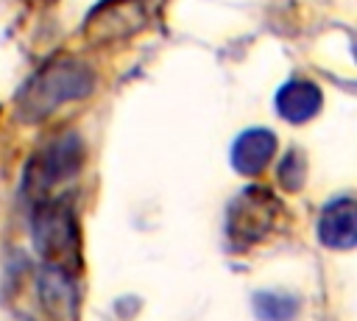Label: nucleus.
<instances>
[{"mask_svg":"<svg viewBox=\"0 0 357 321\" xmlns=\"http://www.w3.org/2000/svg\"><path fill=\"white\" fill-rule=\"evenodd\" d=\"M95 87V73L89 64L73 56H53L45 61L20 89L17 112L28 123H39L59 112L64 103L89 95Z\"/></svg>","mask_w":357,"mask_h":321,"instance_id":"obj_1","label":"nucleus"},{"mask_svg":"<svg viewBox=\"0 0 357 321\" xmlns=\"http://www.w3.org/2000/svg\"><path fill=\"white\" fill-rule=\"evenodd\" d=\"M33 246L47 268L73 274L81 268V232L67 198H42L33 212Z\"/></svg>","mask_w":357,"mask_h":321,"instance_id":"obj_2","label":"nucleus"},{"mask_svg":"<svg viewBox=\"0 0 357 321\" xmlns=\"http://www.w3.org/2000/svg\"><path fill=\"white\" fill-rule=\"evenodd\" d=\"M165 8V0H100L84 20V36L92 45H112L145 31Z\"/></svg>","mask_w":357,"mask_h":321,"instance_id":"obj_3","label":"nucleus"},{"mask_svg":"<svg viewBox=\"0 0 357 321\" xmlns=\"http://www.w3.org/2000/svg\"><path fill=\"white\" fill-rule=\"evenodd\" d=\"M86 159L84 151V140L75 131H64L53 140H47L28 162L25 176H22V190L31 198H45L50 187H56L59 181H67L70 176H75L81 170Z\"/></svg>","mask_w":357,"mask_h":321,"instance_id":"obj_4","label":"nucleus"},{"mask_svg":"<svg viewBox=\"0 0 357 321\" xmlns=\"http://www.w3.org/2000/svg\"><path fill=\"white\" fill-rule=\"evenodd\" d=\"M282 207L265 187H248L243 190L231 204L226 215V234L237 248H245L251 243H259L268 237L279 218Z\"/></svg>","mask_w":357,"mask_h":321,"instance_id":"obj_5","label":"nucleus"},{"mask_svg":"<svg viewBox=\"0 0 357 321\" xmlns=\"http://www.w3.org/2000/svg\"><path fill=\"white\" fill-rule=\"evenodd\" d=\"M357 209H354V198L351 195H340L335 201H329L321 212L318 221V237L324 246L329 248H351L357 240Z\"/></svg>","mask_w":357,"mask_h":321,"instance_id":"obj_6","label":"nucleus"},{"mask_svg":"<svg viewBox=\"0 0 357 321\" xmlns=\"http://www.w3.org/2000/svg\"><path fill=\"white\" fill-rule=\"evenodd\" d=\"M276 151V134L268 128H248L231 145V165L243 176H257L268 167Z\"/></svg>","mask_w":357,"mask_h":321,"instance_id":"obj_7","label":"nucleus"},{"mask_svg":"<svg viewBox=\"0 0 357 321\" xmlns=\"http://www.w3.org/2000/svg\"><path fill=\"white\" fill-rule=\"evenodd\" d=\"M321 103H324V95H321L318 84L304 81V78H293L276 92V112L287 123L312 120L321 112Z\"/></svg>","mask_w":357,"mask_h":321,"instance_id":"obj_8","label":"nucleus"},{"mask_svg":"<svg viewBox=\"0 0 357 321\" xmlns=\"http://www.w3.org/2000/svg\"><path fill=\"white\" fill-rule=\"evenodd\" d=\"M39 290H42V301L50 310V315H56L61 321H67V315L73 318V313H75V288L70 282V274H61L56 268H45Z\"/></svg>","mask_w":357,"mask_h":321,"instance_id":"obj_9","label":"nucleus"},{"mask_svg":"<svg viewBox=\"0 0 357 321\" xmlns=\"http://www.w3.org/2000/svg\"><path fill=\"white\" fill-rule=\"evenodd\" d=\"M254 307L265 321H290L296 313V301L282 293H259L254 299Z\"/></svg>","mask_w":357,"mask_h":321,"instance_id":"obj_10","label":"nucleus"},{"mask_svg":"<svg viewBox=\"0 0 357 321\" xmlns=\"http://www.w3.org/2000/svg\"><path fill=\"white\" fill-rule=\"evenodd\" d=\"M304 176H307V165H304V154L301 151H290L282 165H279V181L282 187L287 190H298L304 184Z\"/></svg>","mask_w":357,"mask_h":321,"instance_id":"obj_11","label":"nucleus"}]
</instances>
